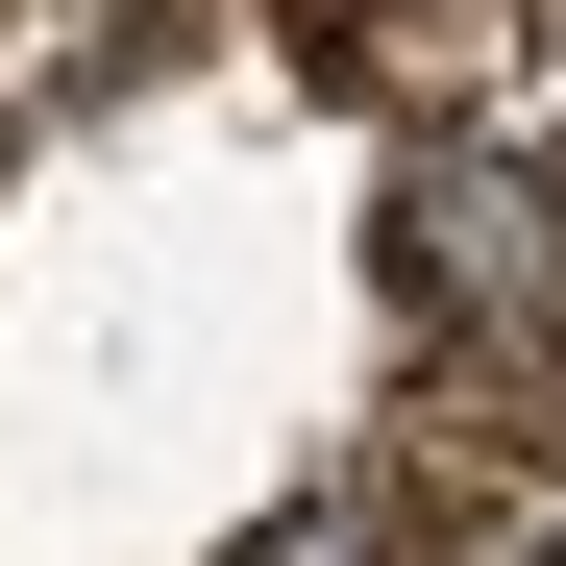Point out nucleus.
Here are the masks:
<instances>
[{
	"mask_svg": "<svg viewBox=\"0 0 566 566\" xmlns=\"http://www.w3.org/2000/svg\"><path fill=\"white\" fill-rule=\"evenodd\" d=\"M419 296H443V271H468V296H517L542 345H566V198H542V172H419Z\"/></svg>",
	"mask_w": 566,
	"mask_h": 566,
	"instance_id": "nucleus-1",
	"label": "nucleus"
},
{
	"mask_svg": "<svg viewBox=\"0 0 566 566\" xmlns=\"http://www.w3.org/2000/svg\"><path fill=\"white\" fill-rule=\"evenodd\" d=\"M542 566H566V542H542Z\"/></svg>",
	"mask_w": 566,
	"mask_h": 566,
	"instance_id": "nucleus-2",
	"label": "nucleus"
}]
</instances>
